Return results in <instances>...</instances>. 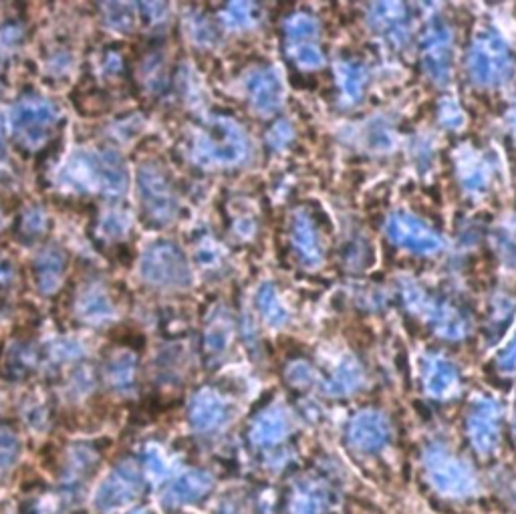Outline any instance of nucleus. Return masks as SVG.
Instances as JSON below:
<instances>
[{
  "label": "nucleus",
  "instance_id": "1",
  "mask_svg": "<svg viewBox=\"0 0 516 514\" xmlns=\"http://www.w3.org/2000/svg\"><path fill=\"white\" fill-rule=\"evenodd\" d=\"M400 297L404 307L424 319L430 329L448 341H462L470 333V317L450 299L430 295L418 281L400 279Z\"/></svg>",
  "mask_w": 516,
  "mask_h": 514
},
{
  "label": "nucleus",
  "instance_id": "2",
  "mask_svg": "<svg viewBox=\"0 0 516 514\" xmlns=\"http://www.w3.org/2000/svg\"><path fill=\"white\" fill-rule=\"evenodd\" d=\"M514 57L504 37L494 29H480L468 47L466 73L480 89H500L514 77Z\"/></svg>",
  "mask_w": 516,
  "mask_h": 514
},
{
  "label": "nucleus",
  "instance_id": "3",
  "mask_svg": "<svg viewBox=\"0 0 516 514\" xmlns=\"http://www.w3.org/2000/svg\"><path fill=\"white\" fill-rule=\"evenodd\" d=\"M420 59L426 77L444 87L450 83L454 65V31L442 17H432L420 35Z\"/></svg>",
  "mask_w": 516,
  "mask_h": 514
},
{
  "label": "nucleus",
  "instance_id": "4",
  "mask_svg": "<svg viewBox=\"0 0 516 514\" xmlns=\"http://www.w3.org/2000/svg\"><path fill=\"white\" fill-rule=\"evenodd\" d=\"M385 236L398 248L418 254V256H434L444 250V238L428 226L424 220L410 212H394L385 220Z\"/></svg>",
  "mask_w": 516,
  "mask_h": 514
},
{
  "label": "nucleus",
  "instance_id": "5",
  "mask_svg": "<svg viewBox=\"0 0 516 514\" xmlns=\"http://www.w3.org/2000/svg\"><path fill=\"white\" fill-rule=\"evenodd\" d=\"M369 29L392 49H406L412 41V17L402 3H375L367 9Z\"/></svg>",
  "mask_w": 516,
  "mask_h": 514
},
{
  "label": "nucleus",
  "instance_id": "6",
  "mask_svg": "<svg viewBox=\"0 0 516 514\" xmlns=\"http://www.w3.org/2000/svg\"><path fill=\"white\" fill-rule=\"evenodd\" d=\"M144 482L136 462L125 460L113 468L95 494V506L101 512L117 510L129 502H134L142 494Z\"/></svg>",
  "mask_w": 516,
  "mask_h": 514
},
{
  "label": "nucleus",
  "instance_id": "7",
  "mask_svg": "<svg viewBox=\"0 0 516 514\" xmlns=\"http://www.w3.org/2000/svg\"><path fill=\"white\" fill-rule=\"evenodd\" d=\"M454 168L458 184L468 198H482L490 190L494 180V164L484 152L468 144L460 146L454 154Z\"/></svg>",
  "mask_w": 516,
  "mask_h": 514
},
{
  "label": "nucleus",
  "instance_id": "8",
  "mask_svg": "<svg viewBox=\"0 0 516 514\" xmlns=\"http://www.w3.org/2000/svg\"><path fill=\"white\" fill-rule=\"evenodd\" d=\"M466 430L474 450L488 456L496 450L500 440V408L492 398H478L472 402L466 416Z\"/></svg>",
  "mask_w": 516,
  "mask_h": 514
},
{
  "label": "nucleus",
  "instance_id": "9",
  "mask_svg": "<svg viewBox=\"0 0 516 514\" xmlns=\"http://www.w3.org/2000/svg\"><path fill=\"white\" fill-rule=\"evenodd\" d=\"M426 466L434 484L444 492L464 494L470 492L474 486V476L468 470V466L438 444L428 448Z\"/></svg>",
  "mask_w": 516,
  "mask_h": 514
},
{
  "label": "nucleus",
  "instance_id": "10",
  "mask_svg": "<svg viewBox=\"0 0 516 514\" xmlns=\"http://www.w3.org/2000/svg\"><path fill=\"white\" fill-rule=\"evenodd\" d=\"M289 49L297 65L303 69H319L323 65V51L319 47V25L309 15H295L287 23Z\"/></svg>",
  "mask_w": 516,
  "mask_h": 514
},
{
  "label": "nucleus",
  "instance_id": "11",
  "mask_svg": "<svg viewBox=\"0 0 516 514\" xmlns=\"http://www.w3.org/2000/svg\"><path fill=\"white\" fill-rule=\"evenodd\" d=\"M390 422L379 412L367 410L357 414L347 430L349 446L363 454L379 452L387 442H390Z\"/></svg>",
  "mask_w": 516,
  "mask_h": 514
},
{
  "label": "nucleus",
  "instance_id": "12",
  "mask_svg": "<svg viewBox=\"0 0 516 514\" xmlns=\"http://www.w3.org/2000/svg\"><path fill=\"white\" fill-rule=\"evenodd\" d=\"M420 371L424 388L432 398L444 400L458 390L460 375L456 365L448 357L440 353H426L420 359Z\"/></svg>",
  "mask_w": 516,
  "mask_h": 514
},
{
  "label": "nucleus",
  "instance_id": "13",
  "mask_svg": "<svg viewBox=\"0 0 516 514\" xmlns=\"http://www.w3.org/2000/svg\"><path fill=\"white\" fill-rule=\"evenodd\" d=\"M214 488V480L204 470H188L170 482L166 490V504L182 506L204 500Z\"/></svg>",
  "mask_w": 516,
  "mask_h": 514
},
{
  "label": "nucleus",
  "instance_id": "14",
  "mask_svg": "<svg viewBox=\"0 0 516 514\" xmlns=\"http://www.w3.org/2000/svg\"><path fill=\"white\" fill-rule=\"evenodd\" d=\"M146 275L152 277L156 283H178L186 279V265L182 261V254L174 246H158L154 254L148 259Z\"/></svg>",
  "mask_w": 516,
  "mask_h": 514
},
{
  "label": "nucleus",
  "instance_id": "15",
  "mask_svg": "<svg viewBox=\"0 0 516 514\" xmlns=\"http://www.w3.org/2000/svg\"><path fill=\"white\" fill-rule=\"evenodd\" d=\"M228 420L226 404L214 392H200L190 406V422L198 432L220 428Z\"/></svg>",
  "mask_w": 516,
  "mask_h": 514
},
{
  "label": "nucleus",
  "instance_id": "16",
  "mask_svg": "<svg viewBox=\"0 0 516 514\" xmlns=\"http://www.w3.org/2000/svg\"><path fill=\"white\" fill-rule=\"evenodd\" d=\"M293 244L305 265L317 267L323 259V248L315 222L307 214H297L293 222Z\"/></svg>",
  "mask_w": 516,
  "mask_h": 514
},
{
  "label": "nucleus",
  "instance_id": "17",
  "mask_svg": "<svg viewBox=\"0 0 516 514\" xmlns=\"http://www.w3.org/2000/svg\"><path fill=\"white\" fill-rule=\"evenodd\" d=\"M369 81V71L359 59H343L337 63V83L347 103H359L363 99Z\"/></svg>",
  "mask_w": 516,
  "mask_h": 514
},
{
  "label": "nucleus",
  "instance_id": "18",
  "mask_svg": "<svg viewBox=\"0 0 516 514\" xmlns=\"http://www.w3.org/2000/svg\"><path fill=\"white\" fill-rule=\"evenodd\" d=\"M289 434V420L281 410H269L258 416L250 428V440L256 446L281 444Z\"/></svg>",
  "mask_w": 516,
  "mask_h": 514
},
{
  "label": "nucleus",
  "instance_id": "19",
  "mask_svg": "<svg viewBox=\"0 0 516 514\" xmlns=\"http://www.w3.org/2000/svg\"><path fill=\"white\" fill-rule=\"evenodd\" d=\"M329 492L319 482H301L291 498L293 514H327Z\"/></svg>",
  "mask_w": 516,
  "mask_h": 514
},
{
  "label": "nucleus",
  "instance_id": "20",
  "mask_svg": "<svg viewBox=\"0 0 516 514\" xmlns=\"http://www.w3.org/2000/svg\"><path fill=\"white\" fill-rule=\"evenodd\" d=\"M361 383H363L361 365L353 357H347L335 369V373L327 385V392L333 396H349L361 388Z\"/></svg>",
  "mask_w": 516,
  "mask_h": 514
},
{
  "label": "nucleus",
  "instance_id": "21",
  "mask_svg": "<svg viewBox=\"0 0 516 514\" xmlns=\"http://www.w3.org/2000/svg\"><path fill=\"white\" fill-rule=\"evenodd\" d=\"M252 97L261 109H273L281 103V85L275 73H261L252 83Z\"/></svg>",
  "mask_w": 516,
  "mask_h": 514
},
{
  "label": "nucleus",
  "instance_id": "22",
  "mask_svg": "<svg viewBox=\"0 0 516 514\" xmlns=\"http://www.w3.org/2000/svg\"><path fill=\"white\" fill-rule=\"evenodd\" d=\"M365 142L373 152H390L396 146V130L392 127V123L377 117L367 125Z\"/></svg>",
  "mask_w": 516,
  "mask_h": 514
},
{
  "label": "nucleus",
  "instance_id": "23",
  "mask_svg": "<svg viewBox=\"0 0 516 514\" xmlns=\"http://www.w3.org/2000/svg\"><path fill=\"white\" fill-rule=\"evenodd\" d=\"M21 454V440L9 426H0V474L9 472Z\"/></svg>",
  "mask_w": 516,
  "mask_h": 514
},
{
  "label": "nucleus",
  "instance_id": "24",
  "mask_svg": "<svg viewBox=\"0 0 516 514\" xmlns=\"http://www.w3.org/2000/svg\"><path fill=\"white\" fill-rule=\"evenodd\" d=\"M438 121L444 127V130L450 132H460L464 130L466 125V115L464 109L460 107V103L454 97H444L438 103Z\"/></svg>",
  "mask_w": 516,
  "mask_h": 514
},
{
  "label": "nucleus",
  "instance_id": "25",
  "mask_svg": "<svg viewBox=\"0 0 516 514\" xmlns=\"http://www.w3.org/2000/svg\"><path fill=\"white\" fill-rule=\"evenodd\" d=\"M109 379L115 385L117 390H129L134 383V373H136V365L134 359L125 355V357H117L115 361L109 363Z\"/></svg>",
  "mask_w": 516,
  "mask_h": 514
},
{
  "label": "nucleus",
  "instance_id": "26",
  "mask_svg": "<svg viewBox=\"0 0 516 514\" xmlns=\"http://www.w3.org/2000/svg\"><path fill=\"white\" fill-rule=\"evenodd\" d=\"M496 367L500 373H506V375L516 373V331L508 339V343L500 349V353L496 355Z\"/></svg>",
  "mask_w": 516,
  "mask_h": 514
},
{
  "label": "nucleus",
  "instance_id": "27",
  "mask_svg": "<svg viewBox=\"0 0 516 514\" xmlns=\"http://www.w3.org/2000/svg\"><path fill=\"white\" fill-rule=\"evenodd\" d=\"M261 303H263L261 307H263L265 315L271 319V323H283V319L287 317V313H285L283 305L279 303L277 293H275L273 289H265V291L261 293Z\"/></svg>",
  "mask_w": 516,
  "mask_h": 514
},
{
  "label": "nucleus",
  "instance_id": "28",
  "mask_svg": "<svg viewBox=\"0 0 516 514\" xmlns=\"http://www.w3.org/2000/svg\"><path fill=\"white\" fill-rule=\"evenodd\" d=\"M289 381L295 385V388H305L313 381V369L305 363H297L289 369Z\"/></svg>",
  "mask_w": 516,
  "mask_h": 514
},
{
  "label": "nucleus",
  "instance_id": "29",
  "mask_svg": "<svg viewBox=\"0 0 516 514\" xmlns=\"http://www.w3.org/2000/svg\"><path fill=\"white\" fill-rule=\"evenodd\" d=\"M146 464H148V470L154 474V476H164L166 474V466L160 458V454L156 450H150L148 456H146Z\"/></svg>",
  "mask_w": 516,
  "mask_h": 514
},
{
  "label": "nucleus",
  "instance_id": "30",
  "mask_svg": "<svg viewBox=\"0 0 516 514\" xmlns=\"http://www.w3.org/2000/svg\"><path fill=\"white\" fill-rule=\"evenodd\" d=\"M506 127H508V132H510L514 144H516V99L510 105V109L506 111Z\"/></svg>",
  "mask_w": 516,
  "mask_h": 514
},
{
  "label": "nucleus",
  "instance_id": "31",
  "mask_svg": "<svg viewBox=\"0 0 516 514\" xmlns=\"http://www.w3.org/2000/svg\"><path fill=\"white\" fill-rule=\"evenodd\" d=\"M514 436H516V406H514Z\"/></svg>",
  "mask_w": 516,
  "mask_h": 514
}]
</instances>
